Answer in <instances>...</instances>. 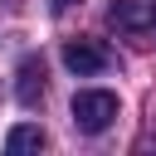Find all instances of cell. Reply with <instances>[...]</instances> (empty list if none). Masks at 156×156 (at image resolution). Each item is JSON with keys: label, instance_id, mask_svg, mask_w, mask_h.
<instances>
[{"label": "cell", "instance_id": "8992f818", "mask_svg": "<svg viewBox=\"0 0 156 156\" xmlns=\"http://www.w3.org/2000/svg\"><path fill=\"white\" fill-rule=\"evenodd\" d=\"M68 5H78V0H54V10H68Z\"/></svg>", "mask_w": 156, "mask_h": 156}, {"label": "cell", "instance_id": "3957f363", "mask_svg": "<svg viewBox=\"0 0 156 156\" xmlns=\"http://www.w3.org/2000/svg\"><path fill=\"white\" fill-rule=\"evenodd\" d=\"M107 24L112 29H132V34L156 29V0H112L107 5Z\"/></svg>", "mask_w": 156, "mask_h": 156}, {"label": "cell", "instance_id": "277c9868", "mask_svg": "<svg viewBox=\"0 0 156 156\" xmlns=\"http://www.w3.org/2000/svg\"><path fill=\"white\" fill-rule=\"evenodd\" d=\"M15 98H20L24 107H39V102H44V63H39V58H24V63H20Z\"/></svg>", "mask_w": 156, "mask_h": 156}, {"label": "cell", "instance_id": "5b68a950", "mask_svg": "<svg viewBox=\"0 0 156 156\" xmlns=\"http://www.w3.org/2000/svg\"><path fill=\"white\" fill-rule=\"evenodd\" d=\"M5 151H10V156L44 151V132H39V127H29V122H20V127H10V136H5Z\"/></svg>", "mask_w": 156, "mask_h": 156}, {"label": "cell", "instance_id": "6da1fadb", "mask_svg": "<svg viewBox=\"0 0 156 156\" xmlns=\"http://www.w3.org/2000/svg\"><path fill=\"white\" fill-rule=\"evenodd\" d=\"M73 127L78 132H88V136H98V132H107L112 127V117H117V93H102V88H88V93H73Z\"/></svg>", "mask_w": 156, "mask_h": 156}, {"label": "cell", "instance_id": "7a4b0ae2", "mask_svg": "<svg viewBox=\"0 0 156 156\" xmlns=\"http://www.w3.org/2000/svg\"><path fill=\"white\" fill-rule=\"evenodd\" d=\"M63 63H68L78 78H93V73H107V68H112V54H107L98 39H68V44H63Z\"/></svg>", "mask_w": 156, "mask_h": 156}]
</instances>
